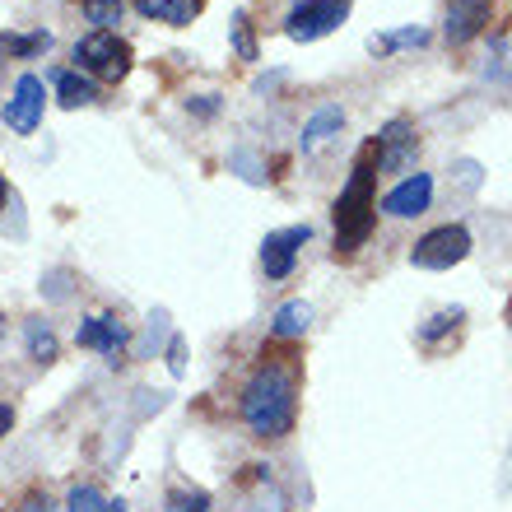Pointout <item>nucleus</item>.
I'll list each match as a JSON object with an SVG mask.
<instances>
[{
	"label": "nucleus",
	"mask_w": 512,
	"mask_h": 512,
	"mask_svg": "<svg viewBox=\"0 0 512 512\" xmlns=\"http://www.w3.org/2000/svg\"><path fill=\"white\" fill-rule=\"evenodd\" d=\"M56 84V98H61V108H89V103H98V84L89 80V75H80V70H56L52 75Z\"/></svg>",
	"instance_id": "ddd939ff"
},
{
	"label": "nucleus",
	"mask_w": 512,
	"mask_h": 512,
	"mask_svg": "<svg viewBox=\"0 0 512 512\" xmlns=\"http://www.w3.org/2000/svg\"><path fill=\"white\" fill-rule=\"evenodd\" d=\"M168 512H210V494L205 489H173L168 494Z\"/></svg>",
	"instance_id": "4be33fe9"
},
{
	"label": "nucleus",
	"mask_w": 512,
	"mask_h": 512,
	"mask_svg": "<svg viewBox=\"0 0 512 512\" xmlns=\"http://www.w3.org/2000/svg\"><path fill=\"white\" fill-rule=\"evenodd\" d=\"M33 512H52V508H47V503H33Z\"/></svg>",
	"instance_id": "c85d7f7f"
},
{
	"label": "nucleus",
	"mask_w": 512,
	"mask_h": 512,
	"mask_svg": "<svg viewBox=\"0 0 512 512\" xmlns=\"http://www.w3.org/2000/svg\"><path fill=\"white\" fill-rule=\"evenodd\" d=\"M350 5L354 0H298L294 10H289V19H284V33L294 42H317L345 24Z\"/></svg>",
	"instance_id": "39448f33"
},
{
	"label": "nucleus",
	"mask_w": 512,
	"mask_h": 512,
	"mask_svg": "<svg viewBox=\"0 0 512 512\" xmlns=\"http://www.w3.org/2000/svg\"><path fill=\"white\" fill-rule=\"evenodd\" d=\"M340 126H345V112L336 108V103H326V108H317L308 117V126H303V135H298V145H303V154H317V149L331 140V135H340Z\"/></svg>",
	"instance_id": "f8f14e48"
},
{
	"label": "nucleus",
	"mask_w": 512,
	"mask_h": 512,
	"mask_svg": "<svg viewBox=\"0 0 512 512\" xmlns=\"http://www.w3.org/2000/svg\"><path fill=\"white\" fill-rule=\"evenodd\" d=\"M461 317H466V308H447V312H438V317H429V326H419V345H433L443 331H457Z\"/></svg>",
	"instance_id": "aec40b11"
},
{
	"label": "nucleus",
	"mask_w": 512,
	"mask_h": 512,
	"mask_svg": "<svg viewBox=\"0 0 512 512\" xmlns=\"http://www.w3.org/2000/svg\"><path fill=\"white\" fill-rule=\"evenodd\" d=\"M294 415H298V387H294V373L280 364H266L247 382L243 391V419L247 429L256 438H284L294 429Z\"/></svg>",
	"instance_id": "f03ea898"
},
{
	"label": "nucleus",
	"mask_w": 512,
	"mask_h": 512,
	"mask_svg": "<svg viewBox=\"0 0 512 512\" xmlns=\"http://www.w3.org/2000/svg\"><path fill=\"white\" fill-rule=\"evenodd\" d=\"M168 368H173V378H182V373H187V345H182V336L168 340Z\"/></svg>",
	"instance_id": "393cba45"
},
{
	"label": "nucleus",
	"mask_w": 512,
	"mask_h": 512,
	"mask_svg": "<svg viewBox=\"0 0 512 512\" xmlns=\"http://www.w3.org/2000/svg\"><path fill=\"white\" fill-rule=\"evenodd\" d=\"M229 168H238V177H243V182H252V187H261V182H266L261 163H256L247 149H233V154H229Z\"/></svg>",
	"instance_id": "5701e85b"
},
{
	"label": "nucleus",
	"mask_w": 512,
	"mask_h": 512,
	"mask_svg": "<svg viewBox=\"0 0 512 512\" xmlns=\"http://www.w3.org/2000/svg\"><path fill=\"white\" fill-rule=\"evenodd\" d=\"M471 256V229L466 224H443V229L424 233L415 247H410V266L419 270H452L457 261Z\"/></svg>",
	"instance_id": "20e7f679"
},
{
	"label": "nucleus",
	"mask_w": 512,
	"mask_h": 512,
	"mask_svg": "<svg viewBox=\"0 0 512 512\" xmlns=\"http://www.w3.org/2000/svg\"><path fill=\"white\" fill-rule=\"evenodd\" d=\"M424 42H429V28L405 24V28H391V33H373V38H368V52L391 56V52H405V47H424Z\"/></svg>",
	"instance_id": "2eb2a0df"
},
{
	"label": "nucleus",
	"mask_w": 512,
	"mask_h": 512,
	"mask_svg": "<svg viewBox=\"0 0 512 512\" xmlns=\"http://www.w3.org/2000/svg\"><path fill=\"white\" fill-rule=\"evenodd\" d=\"M10 201V187H5V177H0V205Z\"/></svg>",
	"instance_id": "cd10ccee"
},
{
	"label": "nucleus",
	"mask_w": 512,
	"mask_h": 512,
	"mask_svg": "<svg viewBox=\"0 0 512 512\" xmlns=\"http://www.w3.org/2000/svg\"><path fill=\"white\" fill-rule=\"evenodd\" d=\"M308 326H312L308 303H284V308L275 312V322H270V336L275 340H298V336H308Z\"/></svg>",
	"instance_id": "dca6fc26"
},
{
	"label": "nucleus",
	"mask_w": 512,
	"mask_h": 512,
	"mask_svg": "<svg viewBox=\"0 0 512 512\" xmlns=\"http://www.w3.org/2000/svg\"><path fill=\"white\" fill-rule=\"evenodd\" d=\"M0 56H5V52H0Z\"/></svg>",
	"instance_id": "7c9ffc66"
},
{
	"label": "nucleus",
	"mask_w": 512,
	"mask_h": 512,
	"mask_svg": "<svg viewBox=\"0 0 512 512\" xmlns=\"http://www.w3.org/2000/svg\"><path fill=\"white\" fill-rule=\"evenodd\" d=\"M24 340H28V354L38 359V364H52L56 359V336L47 322H28L24 326Z\"/></svg>",
	"instance_id": "a211bd4d"
},
{
	"label": "nucleus",
	"mask_w": 512,
	"mask_h": 512,
	"mask_svg": "<svg viewBox=\"0 0 512 512\" xmlns=\"http://www.w3.org/2000/svg\"><path fill=\"white\" fill-rule=\"evenodd\" d=\"M66 508L70 512H112V503L103 499L94 485H75L70 489V499H66Z\"/></svg>",
	"instance_id": "412c9836"
},
{
	"label": "nucleus",
	"mask_w": 512,
	"mask_h": 512,
	"mask_svg": "<svg viewBox=\"0 0 512 512\" xmlns=\"http://www.w3.org/2000/svg\"><path fill=\"white\" fill-rule=\"evenodd\" d=\"M373 182H378V145L368 140L364 154L354 159V173L345 182V191L336 196V256H350L368 243V233L378 224V196H373Z\"/></svg>",
	"instance_id": "f257e3e1"
},
{
	"label": "nucleus",
	"mask_w": 512,
	"mask_h": 512,
	"mask_svg": "<svg viewBox=\"0 0 512 512\" xmlns=\"http://www.w3.org/2000/svg\"><path fill=\"white\" fill-rule=\"evenodd\" d=\"M42 108H47L42 75H19V80H14V94L5 98V126H10L14 135H33L42 126Z\"/></svg>",
	"instance_id": "423d86ee"
},
{
	"label": "nucleus",
	"mask_w": 512,
	"mask_h": 512,
	"mask_svg": "<svg viewBox=\"0 0 512 512\" xmlns=\"http://www.w3.org/2000/svg\"><path fill=\"white\" fill-rule=\"evenodd\" d=\"M191 108L201 112V117H210V112H215L219 103H215V94H205V98H196V103H191Z\"/></svg>",
	"instance_id": "a878e982"
},
{
	"label": "nucleus",
	"mask_w": 512,
	"mask_h": 512,
	"mask_svg": "<svg viewBox=\"0 0 512 512\" xmlns=\"http://www.w3.org/2000/svg\"><path fill=\"white\" fill-rule=\"evenodd\" d=\"M373 145H378V168H382V173H405V168L419 159L415 122H405V117H391Z\"/></svg>",
	"instance_id": "0eeeda50"
},
{
	"label": "nucleus",
	"mask_w": 512,
	"mask_h": 512,
	"mask_svg": "<svg viewBox=\"0 0 512 512\" xmlns=\"http://www.w3.org/2000/svg\"><path fill=\"white\" fill-rule=\"evenodd\" d=\"M47 47H52V33H47V28H38V33H5V38H0V52L19 56V61H28V56H42Z\"/></svg>",
	"instance_id": "f3484780"
},
{
	"label": "nucleus",
	"mask_w": 512,
	"mask_h": 512,
	"mask_svg": "<svg viewBox=\"0 0 512 512\" xmlns=\"http://www.w3.org/2000/svg\"><path fill=\"white\" fill-rule=\"evenodd\" d=\"M429 205H433V173H415V177H405L401 187H391L387 196H382V215L415 219V215H424Z\"/></svg>",
	"instance_id": "1a4fd4ad"
},
{
	"label": "nucleus",
	"mask_w": 512,
	"mask_h": 512,
	"mask_svg": "<svg viewBox=\"0 0 512 512\" xmlns=\"http://www.w3.org/2000/svg\"><path fill=\"white\" fill-rule=\"evenodd\" d=\"M0 331H5V317H0Z\"/></svg>",
	"instance_id": "c756f323"
},
{
	"label": "nucleus",
	"mask_w": 512,
	"mask_h": 512,
	"mask_svg": "<svg viewBox=\"0 0 512 512\" xmlns=\"http://www.w3.org/2000/svg\"><path fill=\"white\" fill-rule=\"evenodd\" d=\"M75 340H80L84 350H98V354H112V359H117V350L126 345V326L117 322V317H89Z\"/></svg>",
	"instance_id": "9b49d317"
},
{
	"label": "nucleus",
	"mask_w": 512,
	"mask_h": 512,
	"mask_svg": "<svg viewBox=\"0 0 512 512\" xmlns=\"http://www.w3.org/2000/svg\"><path fill=\"white\" fill-rule=\"evenodd\" d=\"M10 424H14V410H10V405H0V438L10 433Z\"/></svg>",
	"instance_id": "bb28decb"
},
{
	"label": "nucleus",
	"mask_w": 512,
	"mask_h": 512,
	"mask_svg": "<svg viewBox=\"0 0 512 512\" xmlns=\"http://www.w3.org/2000/svg\"><path fill=\"white\" fill-rule=\"evenodd\" d=\"M135 10L145 14V19H163V24H173V28H187L205 10V0H135Z\"/></svg>",
	"instance_id": "4468645a"
},
{
	"label": "nucleus",
	"mask_w": 512,
	"mask_h": 512,
	"mask_svg": "<svg viewBox=\"0 0 512 512\" xmlns=\"http://www.w3.org/2000/svg\"><path fill=\"white\" fill-rule=\"evenodd\" d=\"M84 5V19L89 24H98V28H108V24H122V0H80Z\"/></svg>",
	"instance_id": "6ab92c4d"
},
{
	"label": "nucleus",
	"mask_w": 512,
	"mask_h": 512,
	"mask_svg": "<svg viewBox=\"0 0 512 512\" xmlns=\"http://www.w3.org/2000/svg\"><path fill=\"white\" fill-rule=\"evenodd\" d=\"M312 238V224H289V229H275L266 233V243H261V270H266L270 280H284L298 261V247Z\"/></svg>",
	"instance_id": "6e6552de"
},
{
	"label": "nucleus",
	"mask_w": 512,
	"mask_h": 512,
	"mask_svg": "<svg viewBox=\"0 0 512 512\" xmlns=\"http://www.w3.org/2000/svg\"><path fill=\"white\" fill-rule=\"evenodd\" d=\"M489 14H494L489 0H452L447 24H443V38L452 42V47H466V42H475L489 28Z\"/></svg>",
	"instance_id": "9d476101"
},
{
	"label": "nucleus",
	"mask_w": 512,
	"mask_h": 512,
	"mask_svg": "<svg viewBox=\"0 0 512 512\" xmlns=\"http://www.w3.org/2000/svg\"><path fill=\"white\" fill-rule=\"evenodd\" d=\"M233 47H238V56H243V61H256V42H252V28H247V14L243 10L233 14Z\"/></svg>",
	"instance_id": "b1692460"
},
{
	"label": "nucleus",
	"mask_w": 512,
	"mask_h": 512,
	"mask_svg": "<svg viewBox=\"0 0 512 512\" xmlns=\"http://www.w3.org/2000/svg\"><path fill=\"white\" fill-rule=\"evenodd\" d=\"M75 61H80V70L98 75V80L117 84L131 75V42L117 38L112 28H94V33H84L75 42Z\"/></svg>",
	"instance_id": "7ed1b4c3"
}]
</instances>
